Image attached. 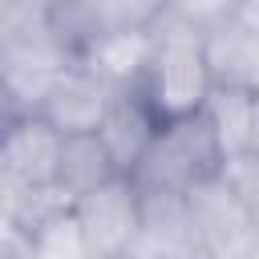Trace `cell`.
<instances>
[{"label":"cell","mask_w":259,"mask_h":259,"mask_svg":"<svg viewBox=\"0 0 259 259\" xmlns=\"http://www.w3.org/2000/svg\"><path fill=\"white\" fill-rule=\"evenodd\" d=\"M138 85L150 97V105L162 113V121L198 113L214 89L202 32L190 28L186 20H178L174 12H166L154 24V53H150L146 77Z\"/></svg>","instance_id":"6da1fadb"},{"label":"cell","mask_w":259,"mask_h":259,"mask_svg":"<svg viewBox=\"0 0 259 259\" xmlns=\"http://www.w3.org/2000/svg\"><path fill=\"white\" fill-rule=\"evenodd\" d=\"M227 154L206 121V113H186V117H170L162 121L154 146L146 150V158L138 162V170L130 174L134 186L142 194H190L198 182L223 174Z\"/></svg>","instance_id":"7a4b0ae2"},{"label":"cell","mask_w":259,"mask_h":259,"mask_svg":"<svg viewBox=\"0 0 259 259\" xmlns=\"http://www.w3.org/2000/svg\"><path fill=\"white\" fill-rule=\"evenodd\" d=\"M190 223L198 231V243L206 259H247L259 243V219L247 210V202L235 194V186L214 174L198 182L186 194Z\"/></svg>","instance_id":"3957f363"},{"label":"cell","mask_w":259,"mask_h":259,"mask_svg":"<svg viewBox=\"0 0 259 259\" xmlns=\"http://www.w3.org/2000/svg\"><path fill=\"white\" fill-rule=\"evenodd\" d=\"M170 12V0H57L53 28L61 45L81 61V53L117 32H146Z\"/></svg>","instance_id":"277c9868"},{"label":"cell","mask_w":259,"mask_h":259,"mask_svg":"<svg viewBox=\"0 0 259 259\" xmlns=\"http://www.w3.org/2000/svg\"><path fill=\"white\" fill-rule=\"evenodd\" d=\"M73 219L93 251V259H121L138 231H142V190L134 186L130 174L109 178L93 194L73 202Z\"/></svg>","instance_id":"5b68a950"},{"label":"cell","mask_w":259,"mask_h":259,"mask_svg":"<svg viewBox=\"0 0 259 259\" xmlns=\"http://www.w3.org/2000/svg\"><path fill=\"white\" fill-rule=\"evenodd\" d=\"M117 97V85H109L101 73H93L89 65L73 61L61 81L49 89L45 105L36 109V117H45L61 138H77V134H97L109 105Z\"/></svg>","instance_id":"8992f818"},{"label":"cell","mask_w":259,"mask_h":259,"mask_svg":"<svg viewBox=\"0 0 259 259\" xmlns=\"http://www.w3.org/2000/svg\"><path fill=\"white\" fill-rule=\"evenodd\" d=\"M65 138L36 113L4 121L0 146V182L8 186H53Z\"/></svg>","instance_id":"52a82bcc"},{"label":"cell","mask_w":259,"mask_h":259,"mask_svg":"<svg viewBox=\"0 0 259 259\" xmlns=\"http://www.w3.org/2000/svg\"><path fill=\"white\" fill-rule=\"evenodd\" d=\"M158 130H162V113L150 105V97L142 93V85H130V89H117V97H113V105H109L97 138L109 150L113 166L121 174H134L138 162L146 158V150L154 146Z\"/></svg>","instance_id":"ba28073f"},{"label":"cell","mask_w":259,"mask_h":259,"mask_svg":"<svg viewBox=\"0 0 259 259\" xmlns=\"http://www.w3.org/2000/svg\"><path fill=\"white\" fill-rule=\"evenodd\" d=\"M227 162L255 150V125H259V89L247 85H214L202 105Z\"/></svg>","instance_id":"9c48e42d"},{"label":"cell","mask_w":259,"mask_h":259,"mask_svg":"<svg viewBox=\"0 0 259 259\" xmlns=\"http://www.w3.org/2000/svg\"><path fill=\"white\" fill-rule=\"evenodd\" d=\"M150 53H154V28H146V32H117V36H105V40L89 45L81 53V65L101 73L109 85L130 89V85H138L146 77Z\"/></svg>","instance_id":"30bf717a"},{"label":"cell","mask_w":259,"mask_h":259,"mask_svg":"<svg viewBox=\"0 0 259 259\" xmlns=\"http://www.w3.org/2000/svg\"><path fill=\"white\" fill-rule=\"evenodd\" d=\"M206 40V65L214 85H247L255 89V28L239 16L202 32Z\"/></svg>","instance_id":"8fae6325"},{"label":"cell","mask_w":259,"mask_h":259,"mask_svg":"<svg viewBox=\"0 0 259 259\" xmlns=\"http://www.w3.org/2000/svg\"><path fill=\"white\" fill-rule=\"evenodd\" d=\"M121 170L113 166L109 150L101 146L97 134H77V138H65L61 146V162H57V186L77 202L85 194H93L97 186H105L109 178H117Z\"/></svg>","instance_id":"7c38bea8"},{"label":"cell","mask_w":259,"mask_h":259,"mask_svg":"<svg viewBox=\"0 0 259 259\" xmlns=\"http://www.w3.org/2000/svg\"><path fill=\"white\" fill-rule=\"evenodd\" d=\"M170 12L198 32H210L239 16V0H170Z\"/></svg>","instance_id":"4fadbf2b"},{"label":"cell","mask_w":259,"mask_h":259,"mask_svg":"<svg viewBox=\"0 0 259 259\" xmlns=\"http://www.w3.org/2000/svg\"><path fill=\"white\" fill-rule=\"evenodd\" d=\"M223 178L235 186V194L247 202V210L259 219V150L243 154V158H231L223 166Z\"/></svg>","instance_id":"5bb4252c"},{"label":"cell","mask_w":259,"mask_h":259,"mask_svg":"<svg viewBox=\"0 0 259 259\" xmlns=\"http://www.w3.org/2000/svg\"><path fill=\"white\" fill-rule=\"evenodd\" d=\"M0 259H32V235L0 223Z\"/></svg>","instance_id":"9a60e30c"},{"label":"cell","mask_w":259,"mask_h":259,"mask_svg":"<svg viewBox=\"0 0 259 259\" xmlns=\"http://www.w3.org/2000/svg\"><path fill=\"white\" fill-rule=\"evenodd\" d=\"M239 20L259 28V0H239Z\"/></svg>","instance_id":"2e32d148"},{"label":"cell","mask_w":259,"mask_h":259,"mask_svg":"<svg viewBox=\"0 0 259 259\" xmlns=\"http://www.w3.org/2000/svg\"><path fill=\"white\" fill-rule=\"evenodd\" d=\"M28 4H45V8H53V4H57V0H28Z\"/></svg>","instance_id":"e0dca14e"},{"label":"cell","mask_w":259,"mask_h":259,"mask_svg":"<svg viewBox=\"0 0 259 259\" xmlns=\"http://www.w3.org/2000/svg\"><path fill=\"white\" fill-rule=\"evenodd\" d=\"M247 259H259V243H255V251H251V255H247Z\"/></svg>","instance_id":"ac0fdd59"},{"label":"cell","mask_w":259,"mask_h":259,"mask_svg":"<svg viewBox=\"0 0 259 259\" xmlns=\"http://www.w3.org/2000/svg\"><path fill=\"white\" fill-rule=\"evenodd\" d=\"M255 150H259V125H255Z\"/></svg>","instance_id":"d6986e66"}]
</instances>
